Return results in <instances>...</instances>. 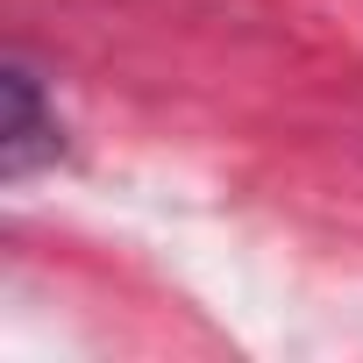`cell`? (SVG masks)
Here are the masks:
<instances>
[{
  "instance_id": "6da1fadb",
  "label": "cell",
  "mask_w": 363,
  "mask_h": 363,
  "mask_svg": "<svg viewBox=\"0 0 363 363\" xmlns=\"http://www.w3.org/2000/svg\"><path fill=\"white\" fill-rule=\"evenodd\" d=\"M57 157H65L57 100L43 93V79L29 65H8V72H0V178L22 186V178H36Z\"/></svg>"
}]
</instances>
